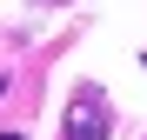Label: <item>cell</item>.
I'll list each match as a JSON object with an SVG mask.
<instances>
[{"label":"cell","instance_id":"1","mask_svg":"<svg viewBox=\"0 0 147 140\" xmlns=\"http://www.w3.org/2000/svg\"><path fill=\"white\" fill-rule=\"evenodd\" d=\"M107 93L100 87H74L67 100V120H60V140H107Z\"/></svg>","mask_w":147,"mask_h":140},{"label":"cell","instance_id":"2","mask_svg":"<svg viewBox=\"0 0 147 140\" xmlns=\"http://www.w3.org/2000/svg\"><path fill=\"white\" fill-rule=\"evenodd\" d=\"M0 140H13V133H0Z\"/></svg>","mask_w":147,"mask_h":140}]
</instances>
